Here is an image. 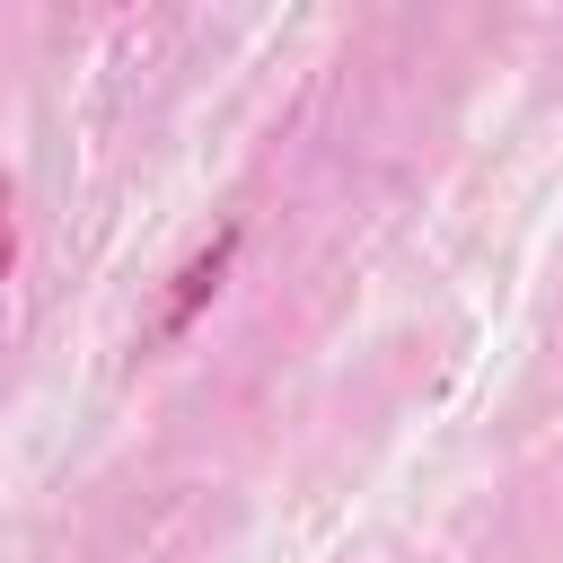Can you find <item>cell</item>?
Returning <instances> with one entry per match:
<instances>
[{
	"label": "cell",
	"instance_id": "1",
	"mask_svg": "<svg viewBox=\"0 0 563 563\" xmlns=\"http://www.w3.org/2000/svg\"><path fill=\"white\" fill-rule=\"evenodd\" d=\"M229 264H238V229H211V246H194V255L176 264V290H167V308H158V325H150V352H167L176 334H194V317L220 299Z\"/></svg>",
	"mask_w": 563,
	"mask_h": 563
}]
</instances>
